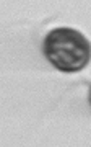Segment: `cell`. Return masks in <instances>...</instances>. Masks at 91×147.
Instances as JSON below:
<instances>
[{
    "label": "cell",
    "instance_id": "2",
    "mask_svg": "<svg viewBox=\"0 0 91 147\" xmlns=\"http://www.w3.org/2000/svg\"><path fill=\"white\" fill-rule=\"evenodd\" d=\"M90 105H91V88H90Z\"/></svg>",
    "mask_w": 91,
    "mask_h": 147
},
{
    "label": "cell",
    "instance_id": "1",
    "mask_svg": "<svg viewBox=\"0 0 91 147\" xmlns=\"http://www.w3.org/2000/svg\"><path fill=\"white\" fill-rule=\"evenodd\" d=\"M44 56L54 67L65 74L80 72L91 61V42L75 28H54L43 42Z\"/></svg>",
    "mask_w": 91,
    "mask_h": 147
}]
</instances>
